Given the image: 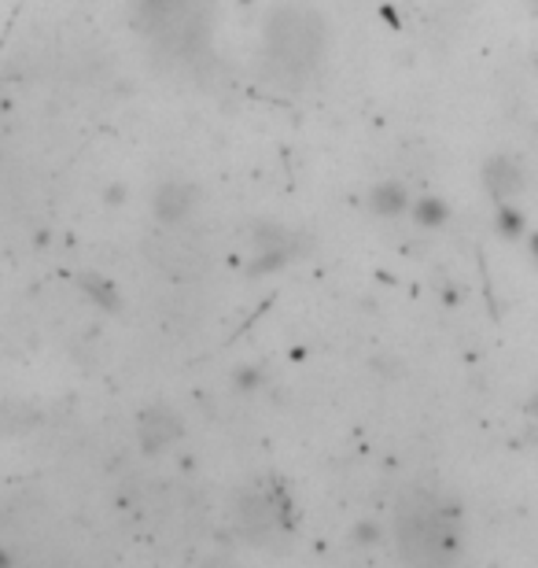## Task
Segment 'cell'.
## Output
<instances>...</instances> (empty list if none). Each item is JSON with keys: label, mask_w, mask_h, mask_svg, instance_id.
<instances>
[{"label": "cell", "mask_w": 538, "mask_h": 568, "mask_svg": "<svg viewBox=\"0 0 538 568\" xmlns=\"http://www.w3.org/2000/svg\"><path fill=\"white\" fill-rule=\"evenodd\" d=\"M328 52V22L311 4H281L270 11L262 30L266 71L281 85H303L322 71Z\"/></svg>", "instance_id": "obj_1"}, {"label": "cell", "mask_w": 538, "mask_h": 568, "mask_svg": "<svg viewBox=\"0 0 538 568\" xmlns=\"http://www.w3.org/2000/svg\"><path fill=\"white\" fill-rule=\"evenodd\" d=\"M398 542H403L406 558H435L439 547L450 542V531H446V517L439 514V506L428 503V498H409L398 509Z\"/></svg>", "instance_id": "obj_2"}, {"label": "cell", "mask_w": 538, "mask_h": 568, "mask_svg": "<svg viewBox=\"0 0 538 568\" xmlns=\"http://www.w3.org/2000/svg\"><path fill=\"white\" fill-rule=\"evenodd\" d=\"M136 4V16L144 19L148 33L155 41H163L166 49H189L200 33V22H196V4L192 0H133Z\"/></svg>", "instance_id": "obj_3"}, {"label": "cell", "mask_w": 538, "mask_h": 568, "mask_svg": "<svg viewBox=\"0 0 538 568\" xmlns=\"http://www.w3.org/2000/svg\"><path fill=\"white\" fill-rule=\"evenodd\" d=\"M192 207H196V189H192L189 181H166V185L159 189L155 211L163 222H181Z\"/></svg>", "instance_id": "obj_4"}]
</instances>
